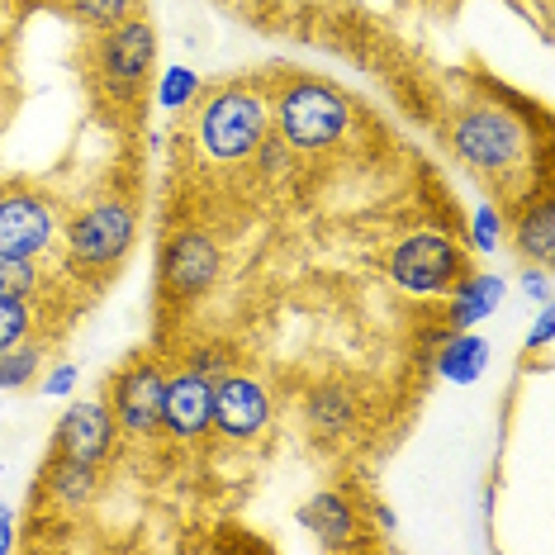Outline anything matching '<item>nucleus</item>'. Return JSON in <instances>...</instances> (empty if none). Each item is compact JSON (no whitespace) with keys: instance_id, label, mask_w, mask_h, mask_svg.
<instances>
[{"instance_id":"29","label":"nucleus","mask_w":555,"mask_h":555,"mask_svg":"<svg viewBox=\"0 0 555 555\" xmlns=\"http://www.w3.org/2000/svg\"><path fill=\"white\" fill-rule=\"evenodd\" d=\"M551 337H555V313H551V305H541L537 323H532V333H527V347H532V351H546V347H551Z\"/></svg>"},{"instance_id":"24","label":"nucleus","mask_w":555,"mask_h":555,"mask_svg":"<svg viewBox=\"0 0 555 555\" xmlns=\"http://www.w3.org/2000/svg\"><path fill=\"white\" fill-rule=\"evenodd\" d=\"M29 333H34L29 305H24V299H0V351L29 343Z\"/></svg>"},{"instance_id":"5","label":"nucleus","mask_w":555,"mask_h":555,"mask_svg":"<svg viewBox=\"0 0 555 555\" xmlns=\"http://www.w3.org/2000/svg\"><path fill=\"white\" fill-rule=\"evenodd\" d=\"M465 275V251L447 233H409L389 251V281L409 295H447Z\"/></svg>"},{"instance_id":"31","label":"nucleus","mask_w":555,"mask_h":555,"mask_svg":"<svg viewBox=\"0 0 555 555\" xmlns=\"http://www.w3.org/2000/svg\"><path fill=\"white\" fill-rule=\"evenodd\" d=\"M375 522H380V532H395V513H389L385 503H380V508H375Z\"/></svg>"},{"instance_id":"22","label":"nucleus","mask_w":555,"mask_h":555,"mask_svg":"<svg viewBox=\"0 0 555 555\" xmlns=\"http://www.w3.org/2000/svg\"><path fill=\"white\" fill-rule=\"evenodd\" d=\"M67 10L86 29H109V24H119L124 15H133L138 0H67Z\"/></svg>"},{"instance_id":"9","label":"nucleus","mask_w":555,"mask_h":555,"mask_svg":"<svg viewBox=\"0 0 555 555\" xmlns=\"http://www.w3.org/2000/svg\"><path fill=\"white\" fill-rule=\"evenodd\" d=\"M219 275H223V251L205 229H181L162 247V281H167L176 299L209 295Z\"/></svg>"},{"instance_id":"14","label":"nucleus","mask_w":555,"mask_h":555,"mask_svg":"<svg viewBox=\"0 0 555 555\" xmlns=\"http://www.w3.org/2000/svg\"><path fill=\"white\" fill-rule=\"evenodd\" d=\"M295 522L319 537L323 546H351V541H357V508H351V499L337 494V489H319L309 503H299Z\"/></svg>"},{"instance_id":"1","label":"nucleus","mask_w":555,"mask_h":555,"mask_svg":"<svg viewBox=\"0 0 555 555\" xmlns=\"http://www.w3.org/2000/svg\"><path fill=\"white\" fill-rule=\"evenodd\" d=\"M271 124L295 153H327L351 129V100L327 81H289L271 105Z\"/></svg>"},{"instance_id":"6","label":"nucleus","mask_w":555,"mask_h":555,"mask_svg":"<svg viewBox=\"0 0 555 555\" xmlns=\"http://www.w3.org/2000/svg\"><path fill=\"white\" fill-rule=\"evenodd\" d=\"M95 67L115 91H138L157 67V29L147 15H124L119 24L100 29L95 43Z\"/></svg>"},{"instance_id":"27","label":"nucleus","mask_w":555,"mask_h":555,"mask_svg":"<svg viewBox=\"0 0 555 555\" xmlns=\"http://www.w3.org/2000/svg\"><path fill=\"white\" fill-rule=\"evenodd\" d=\"M77 385H81V371H77L72 361H62V365H53V371L43 375V385H39V389H43L48 399H67Z\"/></svg>"},{"instance_id":"7","label":"nucleus","mask_w":555,"mask_h":555,"mask_svg":"<svg viewBox=\"0 0 555 555\" xmlns=\"http://www.w3.org/2000/svg\"><path fill=\"white\" fill-rule=\"evenodd\" d=\"M275 423V399L257 375L229 371L223 380H214V418L209 433L229 437V441H251Z\"/></svg>"},{"instance_id":"19","label":"nucleus","mask_w":555,"mask_h":555,"mask_svg":"<svg viewBox=\"0 0 555 555\" xmlns=\"http://www.w3.org/2000/svg\"><path fill=\"white\" fill-rule=\"evenodd\" d=\"M43 371V351L34 343H20L10 351H0V395H15V389H29Z\"/></svg>"},{"instance_id":"13","label":"nucleus","mask_w":555,"mask_h":555,"mask_svg":"<svg viewBox=\"0 0 555 555\" xmlns=\"http://www.w3.org/2000/svg\"><path fill=\"white\" fill-rule=\"evenodd\" d=\"M503 295H508V281L494 275V271L461 275V281L447 289V319H451V327H479L485 319H494L499 305H503Z\"/></svg>"},{"instance_id":"15","label":"nucleus","mask_w":555,"mask_h":555,"mask_svg":"<svg viewBox=\"0 0 555 555\" xmlns=\"http://www.w3.org/2000/svg\"><path fill=\"white\" fill-rule=\"evenodd\" d=\"M489 337L485 333H475V327H451V337L441 343V351H437V375L447 385H475L479 375L489 371Z\"/></svg>"},{"instance_id":"28","label":"nucleus","mask_w":555,"mask_h":555,"mask_svg":"<svg viewBox=\"0 0 555 555\" xmlns=\"http://www.w3.org/2000/svg\"><path fill=\"white\" fill-rule=\"evenodd\" d=\"M517 285H522L527 299H537V305H551V267H537V261H527L522 275H517Z\"/></svg>"},{"instance_id":"20","label":"nucleus","mask_w":555,"mask_h":555,"mask_svg":"<svg viewBox=\"0 0 555 555\" xmlns=\"http://www.w3.org/2000/svg\"><path fill=\"white\" fill-rule=\"evenodd\" d=\"M199 72L195 67H167L157 81V105L167 109V115H181V109H191L199 100Z\"/></svg>"},{"instance_id":"2","label":"nucleus","mask_w":555,"mask_h":555,"mask_svg":"<svg viewBox=\"0 0 555 555\" xmlns=\"http://www.w3.org/2000/svg\"><path fill=\"white\" fill-rule=\"evenodd\" d=\"M271 129V105L247 86H223L214 91L195 115V143L209 162H247L261 133Z\"/></svg>"},{"instance_id":"8","label":"nucleus","mask_w":555,"mask_h":555,"mask_svg":"<svg viewBox=\"0 0 555 555\" xmlns=\"http://www.w3.org/2000/svg\"><path fill=\"white\" fill-rule=\"evenodd\" d=\"M57 205L39 191L0 195V257H43L57 243Z\"/></svg>"},{"instance_id":"12","label":"nucleus","mask_w":555,"mask_h":555,"mask_svg":"<svg viewBox=\"0 0 555 555\" xmlns=\"http://www.w3.org/2000/svg\"><path fill=\"white\" fill-rule=\"evenodd\" d=\"M209 418H214V380L195 375L191 365L171 371L167 385H162V427L176 441H195L209 433Z\"/></svg>"},{"instance_id":"17","label":"nucleus","mask_w":555,"mask_h":555,"mask_svg":"<svg viewBox=\"0 0 555 555\" xmlns=\"http://www.w3.org/2000/svg\"><path fill=\"white\" fill-rule=\"evenodd\" d=\"M43 494L57 503V508L77 513L86 503H95L100 494V465H86V461H72V456H57L43 475Z\"/></svg>"},{"instance_id":"25","label":"nucleus","mask_w":555,"mask_h":555,"mask_svg":"<svg viewBox=\"0 0 555 555\" xmlns=\"http://www.w3.org/2000/svg\"><path fill=\"white\" fill-rule=\"evenodd\" d=\"M470 243L485 251V257L503 247V214L489 205V199H485V205H475V214H470Z\"/></svg>"},{"instance_id":"10","label":"nucleus","mask_w":555,"mask_h":555,"mask_svg":"<svg viewBox=\"0 0 555 555\" xmlns=\"http://www.w3.org/2000/svg\"><path fill=\"white\" fill-rule=\"evenodd\" d=\"M162 385L167 375L153 361H133L109 380V413H115L119 433L129 437H153L162 427Z\"/></svg>"},{"instance_id":"16","label":"nucleus","mask_w":555,"mask_h":555,"mask_svg":"<svg viewBox=\"0 0 555 555\" xmlns=\"http://www.w3.org/2000/svg\"><path fill=\"white\" fill-rule=\"evenodd\" d=\"M305 423L319 437H343L357 423V395L343 380H319L305 395Z\"/></svg>"},{"instance_id":"30","label":"nucleus","mask_w":555,"mask_h":555,"mask_svg":"<svg viewBox=\"0 0 555 555\" xmlns=\"http://www.w3.org/2000/svg\"><path fill=\"white\" fill-rule=\"evenodd\" d=\"M15 532H20L15 508H10V503H0V555H10V551H15Z\"/></svg>"},{"instance_id":"26","label":"nucleus","mask_w":555,"mask_h":555,"mask_svg":"<svg viewBox=\"0 0 555 555\" xmlns=\"http://www.w3.org/2000/svg\"><path fill=\"white\" fill-rule=\"evenodd\" d=\"M185 365H191L195 375H205V380H223L229 371H237V365H233V351L223 347V343H205V347H195L191 357H185Z\"/></svg>"},{"instance_id":"18","label":"nucleus","mask_w":555,"mask_h":555,"mask_svg":"<svg viewBox=\"0 0 555 555\" xmlns=\"http://www.w3.org/2000/svg\"><path fill=\"white\" fill-rule=\"evenodd\" d=\"M513 243L527 261H537V267H551L555 261V199L551 195H541L537 205H527L522 214H517Z\"/></svg>"},{"instance_id":"23","label":"nucleus","mask_w":555,"mask_h":555,"mask_svg":"<svg viewBox=\"0 0 555 555\" xmlns=\"http://www.w3.org/2000/svg\"><path fill=\"white\" fill-rule=\"evenodd\" d=\"M251 157H257V171L267 176V181H285V171L295 167L299 153H295V147H289L275 129H267V133H261V143L251 147Z\"/></svg>"},{"instance_id":"11","label":"nucleus","mask_w":555,"mask_h":555,"mask_svg":"<svg viewBox=\"0 0 555 555\" xmlns=\"http://www.w3.org/2000/svg\"><path fill=\"white\" fill-rule=\"evenodd\" d=\"M57 456H72V461H86V465H105L119 447V423L109 413L105 399H77L67 403L57 423V437H53Z\"/></svg>"},{"instance_id":"21","label":"nucleus","mask_w":555,"mask_h":555,"mask_svg":"<svg viewBox=\"0 0 555 555\" xmlns=\"http://www.w3.org/2000/svg\"><path fill=\"white\" fill-rule=\"evenodd\" d=\"M39 257H0V299H24L29 305L39 295Z\"/></svg>"},{"instance_id":"4","label":"nucleus","mask_w":555,"mask_h":555,"mask_svg":"<svg viewBox=\"0 0 555 555\" xmlns=\"http://www.w3.org/2000/svg\"><path fill=\"white\" fill-rule=\"evenodd\" d=\"M138 237V209L124 195H105L81 214H72L67 223V257L86 271H109L129 257Z\"/></svg>"},{"instance_id":"3","label":"nucleus","mask_w":555,"mask_h":555,"mask_svg":"<svg viewBox=\"0 0 555 555\" xmlns=\"http://www.w3.org/2000/svg\"><path fill=\"white\" fill-rule=\"evenodd\" d=\"M447 138H451V153L470 171H485V176L517 167V162L527 157V147H532L522 119H513L508 109H499V105H465L461 115L451 119Z\"/></svg>"}]
</instances>
